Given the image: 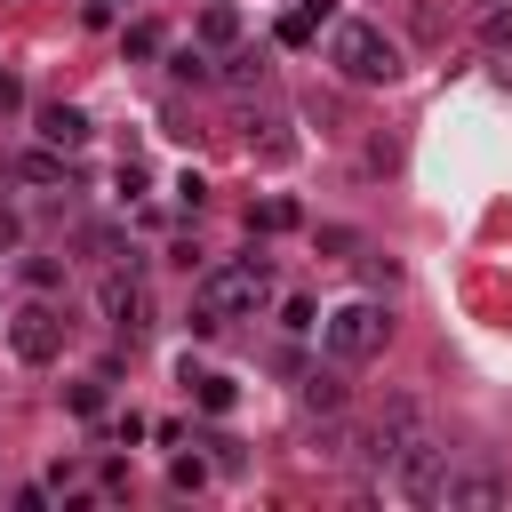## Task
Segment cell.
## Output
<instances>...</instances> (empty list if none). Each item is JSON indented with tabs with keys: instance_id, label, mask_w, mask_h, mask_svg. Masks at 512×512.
<instances>
[{
	"instance_id": "cell-1",
	"label": "cell",
	"mask_w": 512,
	"mask_h": 512,
	"mask_svg": "<svg viewBox=\"0 0 512 512\" xmlns=\"http://www.w3.org/2000/svg\"><path fill=\"white\" fill-rule=\"evenodd\" d=\"M272 304V264L264 256H224V264H200V288H192V328L216 336L248 312Z\"/></svg>"
},
{
	"instance_id": "cell-2",
	"label": "cell",
	"mask_w": 512,
	"mask_h": 512,
	"mask_svg": "<svg viewBox=\"0 0 512 512\" xmlns=\"http://www.w3.org/2000/svg\"><path fill=\"white\" fill-rule=\"evenodd\" d=\"M328 64H336L352 88H392V80H400V40H392L384 24H368V16H344V24L328 32Z\"/></svg>"
},
{
	"instance_id": "cell-3",
	"label": "cell",
	"mask_w": 512,
	"mask_h": 512,
	"mask_svg": "<svg viewBox=\"0 0 512 512\" xmlns=\"http://www.w3.org/2000/svg\"><path fill=\"white\" fill-rule=\"evenodd\" d=\"M384 336H392V312H384L376 296H344V304H328V312H320V352H328V360H344V368L376 360V352H384Z\"/></svg>"
},
{
	"instance_id": "cell-4",
	"label": "cell",
	"mask_w": 512,
	"mask_h": 512,
	"mask_svg": "<svg viewBox=\"0 0 512 512\" xmlns=\"http://www.w3.org/2000/svg\"><path fill=\"white\" fill-rule=\"evenodd\" d=\"M384 472H392V496H400V504H440V488H448V448H440L432 432H416Z\"/></svg>"
},
{
	"instance_id": "cell-5",
	"label": "cell",
	"mask_w": 512,
	"mask_h": 512,
	"mask_svg": "<svg viewBox=\"0 0 512 512\" xmlns=\"http://www.w3.org/2000/svg\"><path fill=\"white\" fill-rule=\"evenodd\" d=\"M8 352H16L24 368H48V360H64V312H56L48 296L16 304V312H8Z\"/></svg>"
},
{
	"instance_id": "cell-6",
	"label": "cell",
	"mask_w": 512,
	"mask_h": 512,
	"mask_svg": "<svg viewBox=\"0 0 512 512\" xmlns=\"http://www.w3.org/2000/svg\"><path fill=\"white\" fill-rule=\"evenodd\" d=\"M96 312H104V328L144 336V328H152V288H144L136 272H120V264H112V272L96 280Z\"/></svg>"
},
{
	"instance_id": "cell-7",
	"label": "cell",
	"mask_w": 512,
	"mask_h": 512,
	"mask_svg": "<svg viewBox=\"0 0 512 512\" xmlns=\"http://www.w3.org/2000/svg\"><path fill=\"white\" fill-rule=\"evenodd\" d=\"M368 432H376V464H392V456H400L416 432H432V424H424V400H416V392H384V408H376Z\"/></svg>"
},
{
	"instance_id": "cell-8",
	"label": "cell",
	"mask_w": 512,
	"mask_h": 512,
	"mask_svg": "<svg viewBox=\"0 0 512 512\" xmlns=\"http://www.w3.org/2000/svg\"><path fill=\"white\" fill-rule=\"evenodd\" d=\"M504 496H512V488H504L496 464H448V488H440L448 512H488V504H504Z\"/></svg>"
},
{
	"instance_id": "cell-9",
	"label": "cell",
	"mask_w": 512,
	"mask_h": 512,
	"mask_svg": "<svg viewBox=\"0 0 512 512\" xmlns=\"http://www.w3.org/2000/svg\"><path fill=\"white\" fill-rule=\"evenodd\" d=\"M32 128H40V144H56V152H80V144H88V112H80V104H40Z\"/></svg>"
},
{
	"instance_id": "cell-10",
	"label": "cell",
	"mask_w": 512,
	"mask_h": 512,
	"mask_svg": "<svg viewBox=\"0 0 512 512\" xmlns=\"http://www.w3.org/2000/svg\"><path fill=\"white\" fill-rule=\"evenodd\" d=\"M296 408H304V416H336V408H344V360L312 368V376L296 384Z\"/></svg>"
},
{
	"instance_id": "cell-11",
	"label": "cell",
	"mask_w": 512,
	"mask_h": 512,
	"mask_svg": "<svg viewBox=\"0 0 512 512\" xmlns=\"http://www.w3.org/2000/svg\"><path fill=\"white\" fill-rule=\"evenodd\" d=\"M16 176H24L32 192H56V184H64V152H56V144H32V152H16Z\"/></svg>"
},
{
	"instance_id": "cell-12",
	"label": "cell",
	"mask_w": 512,
	"mask_h": 512,
	"mask_svg": "<svg viewBox=\"0 0 512 512\" xmlns=\"http://www.w3.org/2000/svg\"><path fill=\"white\" fill-rule=\"evenodd\" d=\"M200 40H208V48H240V8H232V0H208V8H200Z\"/></svg>"
},
{
	"instance_id": "cell-13",
	"label": "cell",
	"mask_w": 512,
	"mask_h": 512,
	"mask_svg": "<svg viewBox=\"0 0 512 512\" xmlns=\"http://www.w3.org/2000/svg\"><path fill=\"white\" fill-rule=\"evenodd\" d=\"M16 272H24V288H32V296H56V288H64V264H56V256H24Z\"/></svg>"
},
{
	"instance_id": "cell-14",
	"label": "cell",
	"mask_w": 512,
	"mask_h": 512,
	"mask_svg": "<svg viewBox=\"0 0 512 512\" xmlns=\"http://www.w3.org/2000/svg\"><path fill=\"white\" fill-rule=\"evenodd\" d=\"M216 80H232V88H248V80H264V56H256V48H232V56L216 64Z\"/></svg>"
},
{
	"instance_id": "cell-15",
	"label": "cell",
	"mask_w": 512,
	"mask_h": 512,
	"mask_svg": "<svg viewBox=\"0 0 512 512\" xmlns=\"http://www.w3.org/2000/svg\"><path fill=\"white\" fill-rule=\"evenodd\" d=\"M184 376H192V368H184ZM192 384H200V408H208V416H224V408H232V376H216V368H200Z\"/></svg>"
},
{
	"instance_id": "cell-16",
	"label": "cell",
	"mask_w": 512,
	"mask_h": 512,
	"mask_svg": "<svg viewBox=\"0 0 512 512\" xmlns=\"http://www.w3.org/2000/svg\"><path fill=\"white\" fill-rule=\"evenodd\" d=\"M120 48H128L136 64H144V56H168V40H160V24H128V32H120Z\"/></svg>"
},
{
	"instance_id": "cell-17",
	"label": "cell",
	"mask_w": 512,
	"mask_h": 512,
	"mask_svg": "<svg viewBox=\"0 0 512 512\" xmlns=\"http://www.w3.org/2000/svg\"><path fill=\"white\" fill-rule=\"evenodd\" d=\"M168 72H176V80H192V88H200V80H216L208 48H176V56H168Z\"/></svg>"
},
{
	"instance_id": "cell-18",
	"label": "cell",
	"mask_w": 512,
	"mask_h": 512,
	"mask_svg": "<svg viewBox=\"0 0 512 512\" xmlns=\"http://www.w3.org/2000/svg\"><path fill=\"white\" fill-rule=\"evenodd\" d=\"M168 488H176V496H200V488H208V464H200V456H176V464H168Z\"/></svg>"
},
{
	"instance_id": "cell-19",
	"label": "cell",
	"mask_w": 512,
	"mask_h": 512,
	"mask_svg": "<svg viewBox=\"0 0 512 512\" xmlns=\"http://www.w3.org/2000/svg\"><path fill=\"white\" fill-rule=\"evenodd\" d=\"M248 224H256V232H288V224H296V200H256Z\"/></svg>"
},
{
	"instance_id": "cell-20",
	"label": "cell",
	"mask_w": 512,
	"mask_h": 512,
	"mask_svg": "<svg viewBox=\"0 0 512 512\" xmlns=\"http://www.w3.org/2000/svg\"><path fill=\"white\" fill-rule=\"evenodd\" d=\"M80 248H88V256H104V264H120V232H112V224H88V232H80Z\"/></svg>"
},
{
	"instance_id": "cell-21",
	"label": "cell",
	"mask_w": 512,
	"mask_h": 512,
	"mask_svg": "<svg viewBox=\"0 0 512 512\" xmlns=\"http://www.w3.org/2000/svg\"><path fill=\"white\" fill-rule=\"evenodd\" d=\"M280 328H288V336H312V328H320V312H312L304 296H288V304H280Z\"/></svg>"
},
{
	"instance_id": "cell-22",
	"label": "cell",
	"mask_w": 512,
	"mask_h": 512,
	"mask_svg": "<svg viewBox=\"0 0 512 512\" xmlns=\"http://www.w3.org/2000/svg\"><path fill=\"white\" fill-rule=\"evenodd\" d=\"M312 32H320V24H312V16H304V8H288V16H280V40H288V48H304V40H312Z\"/></svg>"
},
{
	"instance_id": "cell-23",
	"label": "cell",
	"mask_w": 512,
	"mask_h": 512,
	"mask_svg": "<svg viewBox=\"0 0 512 512\" xmlns=\"http://www.w3.org/2000/svg\"><path fill=\"white\" fill-rule=\"evenodd\" d=\"M64 400H72V416H96V408H104V384H96V376H88V384H72V392H64Z\"/></svg>"
},
{
	"instance_id": "cell-24",
	"label": "cell",
	"mask_w": 512,
	"mask_h": 512,
	"mask_svg": "<svg viewBox=\"0 0 512 512\" xmlns=\"http://www.w3.org/2000/svg\"><path fill=\"white\" fill-rule=\"evenodd\" d=\"M320 248H328V256H352V248H360V240H352V232H344V224H320Z\"/></svg>"
},
{
	"instance_id": "cell-25",
	"label": "cell",
	"mask_w": 512,
	"mask_h": 512,
	"mask_svg": "<svg viewBox=\"0 0 512 512\" xmlns=\"http://www.w3.org/2000/svg\"><path fill=\"white\" fill-rule=\"evenodd\" d=\"M8 112H24V80H16V72H0V120H8Z\"/></svg>"
},
{
	"instance_id": "cell-26",
	"label": "cell",
	"mask_w": 512,
	"mask_h": 512,
	"mask_svg": "<svg viewBox=\"0 0 512 512\" xmlns=\"http://www.w3.org/2000/svg\"><path fill=\"white\" fill-rule=\"evenodd\" d=\"M480 8H488V0H480Z\"/></svg>"
}]
</instances>
